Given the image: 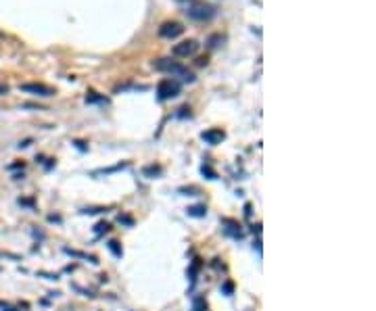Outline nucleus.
I'll list each match as a JSON object with an SVG mask.
<instances>
[{
    "label": "nucleus",
    "mask_w": 376,
    "mask_h": 311,
    "mask_svg": "<svg viewBox=\"0 0 376 311\" xmlns=\"http://www.w3.org/2000/svg\"><path fill=\"white\" fill-rule=\"evenodd\" d=\"M155 69L165 71V73H169L171 77H180L182 82H188V84L194 82V75H192L186 67H182L180 63H176V61H171V59H161V61H157V63H155Z\"/></svg>",
    "instance_id": "nucleus-1"
},
{
    "label": "nucleus",
    "mask_w": 376,
    "mask_h": 311,
    "mask_svg": "<svg viewBox=\"0 0 376 311\" xmlns=\"http://www.w3.org/2000/svg\"><path fill=\"white\" fill-rule=\"evenodd\" d=\"M180 90H182V86H180V82L178 80H173V77H163L159 84H157V98L163 102V100H169V98H176L180 94Z\"/></svg>",
    "instance_id": "nucleus-2"
},
{
    "label": "nucleus",
    "mask_w": 376,
    "mask_h": 311,
    "mask_svg": "<svg viewBox=\"0 0 376 311\" xmlns=\"http://www.w3.org/2000/svg\"><path fill=\"white\" fill-rule=\"evenodd\" d=\"M186 13L194 21H209V19L215 17V9L211 5H207V3H203V0H196V3H192Z\"/></svg>",
    "instance_id": "nucleus-3"
},
{
    "label": "nucleus",
    "mask_w": 376,
    "mask_h": 311,
    "mask_svg": "<svg viewBox=\"0 0 376 311\" xmlns=\"http://www.w3.org/2000/svg\"><path fill=\"white\" fill-rule=\"evenodd\" d=\"M19 90L26 92V94H32V96H53L55 94V88L46 86V84H38V82H30V84H19Z\"/></svg>",
    "instance_id": "nucleus-4"
},
{
    "label": "nucleus",
    "mask_w": 376,
    "mask_h": 311,
    "mask_svg": "<svg viewBox=\"0 0 376 311\" xmlns=\"http://www.w3.org/2000/svg\"><path fill=\"white\" fill-rule=\"evenodd\" d=\"M184 34V28L182 23H178V21H165V23L159 28V36L165 38V40H173Z\"/></svg>",
    "instance_id": "nucleus-5"
},
{
    "label": "nucleus",
    "mask_w": 376,
    "mask_h": 311,
    "mask_svg": "<svg viewBox=\"0 0 376 311\" xmlns=\"http://www.w3.org/2000/svg\"><path fill=\"white\" fill-rule=\"evenodd\" d=\"M196 50H198V42L196 40H184L180 44H176L171 53H173V57H192Z\"/></svg>",
    "instance_id": "nucleus-6"
},
{
    "label": "nucleus",
    "mask_w": 376,
    "mask_h": 311,
    "mask_svg": "<svg viewBox=\"0 0 376 311\" xmlns=\"http://www.w3.org/2000/svg\"><path fill=\"white\" fill-rule=\"evenodd\" d=\"M201 138H203L207 144H213V146H215V144H219V142H222V140L226 138V134H224V132L219 129V127H213V129H207V132H203V134H201Z\"/></svg>",
    "instance_id": "nucleus-7"
},
{
    "label": "nucleus",
    "mask_w": 376,
    "mask_h": 311,
    "mask_svg": "<svg viewBox=\"0 0 376 311\" xmlns=\"http://www.w3.org/2000/svg\"><path fill=\"white\" fill-rule=\"evenodd\" d=\"M224 224L228 226L224 232L226 234H230V236H234V238H242V232H240V226L236 224V221H232V219H224Z\"/></svg>",
    "instance_id": "nucleus-8"
},
{
    "label": "nucleus",
    "mask_w": 376,
    "mask_h": 311,
    "mask_svg": "<svg viewBox=\"0 0 376 311\" xmlns=\"http://www.w3.org/2000/svg\"><path fill=\"white\" fill-rule=\"evenodd\" d=\"M186 213H188L190 217H205L207 209H205V205H194V207H188Z\"/></svg>",
    "instance_id": "nucleus-9"
},
{
    "label": "nucleus",
    "mask_w": 376,
    "mask_h": 311,
    "mask_svg": "<svg viewBox=\"0 0 376 311\" xmlns=\"http://www.w3.org/2000/svg\"><path fill=\"white\" fill-rule=\"evenodd\" d=\"M107 247H109V251H111L115 257H121V247H119V242H117V240H109Z\"/></svg>",
    "instance_id": "nucleus-10"
},
{
    "label": "nucleus",
    "mask_w": 376,
    "mask_h": 311,
    "mask_svg": "<svg viewBox=\"0 0 376 311\" xmlns=\"http://www.w3.org/2000/svg\"><path fill=\"white\" fill-rule=\"evenodd\" d=\"M161 173V167L159 165H148V167H144V175L146 177H155V175H159Z\"/></svg>",
    "instance_id": "nucleus-11"
},
{
    "label": "nucleus",
    "mask_w": 376,
    "mask_h": 311,
    "mask_svg": "<svg viewBox=\"0 0 376 311\" xmlns=\"http://www.w3.org/2000/svg\"><path fill=\"white\" fill-rule=\"evenodd\" d=\"M192 309H194V311H207V303H205V299L196 297V299H194V303H192Z\"/></svg>",
    "instance_id": "nucleus-12"
},
{
    "label": "nucleus",
    "mask_w": 376,
    "mask_h": 311,
    "mask_svg": "<svg viewBox=\"0 0 376 311\" xmlns=\"http://www.w3.org/2000/svg\"><path fill=\"white\" fill-rule=\"evenodd\" d=\"M201 173H203V175H207L209 180H217V173H215L209 165H203V167H201Z\"/></svg>",
    "instance_id": "nucleus-13"
},
{
    "label": "nucleus",
    "mask_w": 376,
    "mask_h": 311,
    "mask_svg": "<svg viewBox=\"0 0 376 311\" xmlns=\"http://www.w3.org/2000/svg\"><path fill=\"white\" fill-rule=\"evenodd\" d=\"M219 42H224L222 36H211V38H209V48H217Z\"/></svg>",
    "instance_id": "nucleus-14"
},
{
    "label": "nucleus",
    "mask_w": 376,
    "mask_h": 311,
    "mask_svg": "<svg viewBox=\"0 0 376 311\" xmlns=\"http://www.w3.org/2000/svg\"><path fill=\"white\" fill-rule=\"evenodd\" d=\"M86 102H107V98L105 96H94V92H90L86 96Z\"/></svg>",
    "instance_id": "nucleus-15"
},
{
    "label": "nucleus",
    "mask_w": 376,
    "mask_h": 311,
    "mask_svg": "<svg viewBox=\"0 0 376 311\" xmlns=\"http://www.w3.org/2000/svg\"><path fill=\"white\" fill-rule=\"evenodd\" d=\"M222 291H224V295H226V297H230V295H232V291H234V284H232V282H226V284L222 286Z\"/></svg>",
    "instance_id": "nucleus-16"
},
{
    "label": "nucleus",
    "mask_w": 376,
    "mask_h": 311,
    "mask_svg": "<svg viewBox=\"0 0 376 311\" xmlns=\"http://www.w3.org/2000/svg\"><path fill=\"white\" fill-rule=\"evenodd\" d=\"M94 228H96V232H98V234H101V232H109V224H105V221H101V224H96Z\"/></svg>",
    "instance_id": "nucleus-17"
},
{
    "label": "nucleus",
    "mask_w": 376,
    "mask_h": 311,
    "mask_svg": "<svg viewBox=\"0 0 376 311\" xmlns=\"http://www.w3.org/2000/svg\"><path fill=\"white\" fill-rule=\"evenodd\" d=\"M9 92V86L7 84H0V96H5Z\"/></svg>",
    "instance_id": "nucleus-18"
},
{
    "label": "nucleus",
    "mask_w": 376,
    "mask_h": 311,
    "mask_svg": "<svg viewBox=\"0 0 376 311\" xmlns=\"http://www.w3.org/2000/svg\"><path fill=\"white\" fill-rule=\"evenodd\" d=\"M180 192H184V194H188V192H198L196 188H180ZM190 196V194H188Z\"/></svg>",
    "instance_id": "nucleus-19"
},
{
    "label": "nucleus",
    "mask_w": 376,
    "mask_h": 311,
    "mask_svg": "<svg viewBox=\"0 0 376 311\" xmlns=\"http://www.w3.org/2000/svg\"><path fill=\"white\" fill-rule=\"evenodd\" d=\"M180 3H184V0H180Z\"/></svg>",
    "instance_id": "nucleus-20"
}]
</instances>
